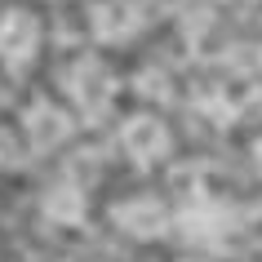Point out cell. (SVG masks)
Wrapping results in <instances>:
<instances>
[{
    "label": "cell",
    "mask_w": 262,
    "mask_h": 262,
    "mask_svg": "<svg viewBox=\"0 0 262 262\" xmlns=\"http://www.w3.org/2000/svg\"><path fill=\"white\" fill-rule=\"evenodd\" d=\"M120 147L134 156L138 165L165 160V156H169V129H165V120H156V116H134V120H124Z\"/></svg>",
    "instance_id": "cell-1"
},
{
    "label": "cell",
    "mask_w": 262,
    "mask_h": 262,
    "mask_svg": "<svg viewBox=\"0 0 262 262\" xmlns=\"http://www.w3.org/2000/svg\"><path fill=\"white\" fill-rule=\"evenodd\" d=\"M71 98H76V107L84 111V116H102L111 102V94H116V80L107 76V67L102 62H76V71H71V80H67Z\"/></svg>",
    "instance_id": "cell-2"
},
{
    "label": "cell",
    "mask_w": 262,
    "mask_h": 262,
    "mask_svg": "<svg viewBox=\"0 0 262 262\" xmlns=\"http://www.w3.org/2000/svg\"><path fill=\"white\" fill-rule=\"evenodd\" d=\"M36 45H40V23L27 14V9H9V14H0V62H27L36 54Z\"/></svg>",
    "instance_id": "cell-3"
},
{
    "label": "cell",
    "mask_w": 262,
    "mask_h": 262,
    "mask_svg": "<svg viewBox=\"0 0 262 262\" xmlns=\"http://www.w3.org/2000/svg\"><path fill=\"white\" fill-rule=\"evenodd\" d=\"M116 227H124L129 235H160L169 227V213H165V205L160 200H151V195H138V200H124V205H116Z\"/></svg>",
    "instance_id": "cell-4"
},
{
    "label": "cell",
    "mask_w": 262,
    "mask_h": 262,
    "mask_svg": "<svg viewBox=\"0 0 262 262\" xmlns=\"http://www.w3.org/2000/svg\"><path fill=\"white\" fill-rule=\"evenodd\" d=\"M23 124H27L31 147H45V151H49V147H58V142L71 134V120L54 107V102H31L27 116H23Z\"/></svg>",
    "instance_id": "cell-5"
},
{
    "label": "cell",
    "mask_w": 262,
    "mask_h": 262,
    "mask_svg": "<svg viewBox=\"0 0 262 262\" xmlns=\"http://www.w3.org/2000/svg\"><path fill=\"white\" fill-rule=\"evenodd\" d=\"M89 18H94L98 40H107V45L129 40L134 27H138V14H134V5H129V0H98Z\"/></svg>",
    "instance_id": "cell-6"
},
{
    "label": "cell",
    "mask_w": 262,
    "mask_h": 262,
    "mask_svg": "<svg viewBox=\"0 0 262 262\" xmlns=\"http://www.w3.org/2000/svg\"><path fill=\"white\" fill-rule=\"evenodd\" d=\"M45 213L54 222H80L84 218V195L76 187H54V191L45 195Z\"/></svg>",
    "instance_id": "cell-7"
},
{
    "label": "cell",
    "mask_w": 262,
    "mask_h": 262,
    "mask_svg": "<svg viewBox=\"0 0 262 262\" xmlns=\"http://www.w3.org/2000/svg\"><path fill=\"white\" fill-rule=\"evenodd\" d=\"M18 160H23V142H18L14 129L0 124V165H18Z\"/></svg>",
    "instance_id": "cell-8"
},
{
    "label": "cell",
    "mask_w": 262,
    "mask_h": 262,
    "mask_svg": "<svg viewBox=\"0 0 262 262\" xmlns=\"http://www.w3.org/2000/svg\"><path fill=\"white\" fill-rule=\"evenodd\" d=\"M253 160H258V169H262V142H258V147H253Z\"/></svg>",
    "instance_id": "cell-9"
}]
</instances>
